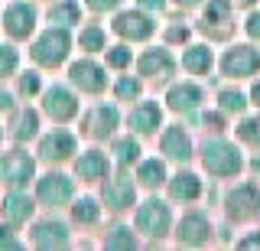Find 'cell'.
Wrapping results in <instances>:
<instances>
[{
	"label": "cell",
	"mask_w": 260,
	"mask_h": 251,
	"mask_svg": "<svg viewBox=\"0 0 260 251\" xmlns=\"http://www.w3.org/2000/svg\"><path fill=\"white\" fill-rule=\"evenodd\" d=\"M241 248H260V235H254V238H247V241H241Z\"/></svg>",
	"instance_id": "44"
},
{
	"label": "cell",
	"mask_w": 260,
	"mask_h": 251,
	"mask_svg": "<svg viewBox=\"0 0 260 251\" xmlns=\"http://www.w3.org/2000/svg\"><path fill=\"white\" fill-rule=\"evenodd\" d=\"M81 10L78 4H72V0H62V4H55L52 10H49V20L52 23H62V26H69V23H78Z\"/></svg>",
	"instance_id": "25"
},
{
	"label": "cell",
	"mask_w": 260,
	"mask_h": 251,
	"mask_svg": "<svg viewBox=\"0 0 260 251\" xmlns=\"http://www.w3.org/2000/svg\"><path fill=\"white\" fill-rule=\"evenodd\" d=\"M241 4H254V0H241Z\"/></svg>",
	"instance_id": "49"
},
{
	"label": "cell",
	"mask_w": 260,
	"mask_h": 251,
	"mask_svg": "<svg viewBox=\"0 0 260 251\" xmlns=\"http://www.w3.org/2000/svg\"><path fill=\"white\" fill-rule=\"evenodd\" d=\"M0 248H20V241H16L7 229H0Z\"/></svg>",
	"instance_id": "40"
},
{
	"label": "cell",
	"mask_w": 260,
	"mask_h": 251,
	"mask_svg": "<svg viewBox=\"0 0 260 251\" xmlns=\"http://www.w3.org/2000/svg\"><path fill=\"white\" fill-rule=\"evenodd\" d=\"M69 55V33L65 30H49L36 39V46H32V59L39 62V66H59V62Z\"/></svg>",
	"instance_id": "2"
},
{
	"label": "cell",
	"mask_w": 260,
	"mask_h": 251,
	"mask_svg": "<svg viewBox=\"0 0 260 251\" xmlns=\"http://www.w3.org/2000/svg\"><path fill=\"white\" fill-rule=\"evenodd\" d=\"M10 104H13V98H10V95H7V92H0V111H7V108H10Z\"/></svg>",
	"instance_id": "43"
},
{
	"label": "cell",
	"mask_w": 260,
	"mask_h": 251,
	"mask_svg": "<svg viewBox=\"0 0 260 251\" xmlns=\"http://www.w3.org/2000/svg\"><path fill=\"white\" fill-rule=\"evenodd\" d=\"M176 238H179V245H202V241H208V218L205 215H199V212H192V215H185L182 222H179V232H176Z\"/></svg>",
	"instance_id": "11"
},
{
	"label": "cell",
	"mask_w": 260,
	"mask_h": 251,
	"mask_svg": "<svg viewBox=\"0 0 260 251\" xmlns=\"http://www.w3.org/2000/svg\"><path fill=\"white\" fill-rule=\"evenodd\" d=\"M182 66L189 72H208L211 69V49H208V46H192V49L185 52Z\"/></svg>",
	"instance_id": "24"
},
{
	"label": "cell",
	"mask_w": 260,
	"mask_h": 251,
	"mask_svg": "<svg viewBox=\"0 0 260 251\" xmlns=\"http://www.w3.org/2000/svg\"><path fill=\"white\" fill-rule=\"evenodd\" d=\"M108 248H134V235H130L127 229H114V235L108 241H104Z\"/></svg>",
	"instance_id": "34"
},
{
	"label": "cell",
	"mask_w": 260,
	"mask_h": 251,
	"mask_svg": "<svg viewBox=\"0 0 260 251\" xmlns=\"http://www.w3.org/2000/svg\"><path fill=\"white\" fill-rule=\"evenodd\" d=\"M231 17V4L228 0H211L205 10V26H215V23H228Z\"/></svg>",
	"instance_id": "27"
},
{
	"label": "cell",
	"mask_w": 260,
	"mask_h": 251,
	"mask_svg": "<svg viewBox=\"0 0 260 251\" xmlns=\"http://www.w3.org/2000/svg\"><path fill=\"white\" fill-rule=\"evenodd\" d=\"M81 49H88V52H98V49H104V30H98V26H88L85 33H81Z\"/></svg>",
	"instance_id": "29"
},
{
	"label": "cell",
	"mask_w": 260,
	"mask_h": 251,
	"mask_svg": "<svg viewBox=\"0 0 260 251\" xmlns=\"http://www.w3.org/2000/svg\"><path fill=\"white\" fill-rule=\"evenodd\" d=\"M36 88H39V78L32 75V72H26V75L20 78V92H23V95H32Z\"/></svg>",
	"instance_id": "38"
},
{
	"label": "cell",
	"mask_w": 260,
	"mask_h": 251,
	"mask_svg": "<svg viewBox=\"0 0 260 251\" xmlns=\"http://www.w3.org/2000/svg\"><path fill=\"white\" fill-rule=\"evenodd\" d=\"M104 202H108L111 209H127L130 202H134V186H130V180L104 183Z\"/></svg>",
	"instance_id": "17"
},
{
	"label": "cell",
	"mask_w": 260,
	"mask_h": 251,
	"mask_svg": "<svg viewBox=\"0 0 260 251\" xmlns=\"http://www.w3.org/2000/svg\"><path fill=\"white\" fill-rule=\"evenodd\" d=\"M39 202H46V206H65V202L72 199V180H65L62 173H49L39 180Z\"/></svg>",
	"instance_id": "5"
},
{
	"label": "cell",
	"mask_w": 260,
	"mask_h": 251,
	"mask_svg": "<svg viewBox=\"0 0 260 251\" xmlns=\"http://www.w3.org/2000/svg\"><path fill=\"white\" fill-rule=\"evenodd\" d=\"M189 150H192V144H189V137L182 134V127H169V131L162 134V153H166V157L189 160Z\"/></svg>",
	"instance_id": "16"
},
{
	"label": "cell",
	"mask_w": 260,
	"mask_h": 251,
	"mask_svg": "<svg viewBox=\"0 0 260 251\" xmlns=\"http://www.w3.org/2000/svg\"><path fill=\"white\" fill-rule=\"evenodd\" d=\"M13 69H16V49H10V46H0V78L10 75Z\"/></svg>",
	"instance_id": "33"
},
{
	"label": "cell",
	"mask_w": 260,
	"mask_h": 251,
	"mask_svg": "<svg viewBox=\"0 0 260 251\" xmlns=\"http://www.w3.org/2000/svg\"><path fill=\"white\" fill-rule=\"evenodd\" d=\"M114 127H117V111L114 108H98L91 115V124H88V131L94 137H108Z\"/></svg>",
	"instance_id": "23"
},
{
	"label": "cell",
	"mask_w": 260,
	"mask_h": 251,
	"mask_svg": "<svg viewBox=\"0 0 260 251\" xmlns=\"http://www.w3.org/2000/svg\"><path fill=\"white\" fill-rule=\"evenodd\" d=\"M36 111H20L16 115V124H13V137L16 141H29L32 134H36Z\"/></svg>",
	"instance_id": "26"
},
{
	"label": "cell",
	"mask_w": 260,
	"mask_h": 251,
	"mask_svg": "<svg viewBox=\"0 0 260 251\" xmlns=\"http://www.w3.org/2000/svg\"><path fill=\"white\" fill-rule=\"evenodd\" d=\"M32 176V160L26 153H4L0 157V180L10 186H23Z\"/></svg>",
	"instance_id": "7"
},
{
	"label": "cell",
	"mask_w": 260,
	"mask_h": 251,
	"mask_svg": "<svg viewBox=\"0 0 260 251\" xmlns=\"http://www.w3.org/2000/svg\"><path fill=\"white\" fill-rule=\"evenodd\" d=\"M202 163L215 176H231V173L241 170V153L224 141H208L205 150H202Z\"/></svg>",
	"instance_id": "1"
},
{
	"label": "cell",
	"mask_w": 260,
	"mask_h": 251,
	"mask_svg": "<svg viewBox=\"0 0 260 251\" xmlns=\"http://www.w3.org/2000/svg\"><path fill=\"white\" fill-rule=\"evenodd\" d=\"M130 127H134L137 134H153L159 127V108L153 101H146V104H140V108L130 115Z\"/></svg>",
	"instance_id": "18"
},
{
	"label": "cell",
	"mask_w": 260,
	"mask_h": 251,
	"mask_svg": "<svg viewBox=\"0 0 260 251\" xmlns=\"http://www.w3.org/2000/svg\"><path fill=\"white\" fill-rule=\"evenodd\" d=\"M140 4H143V7H150V10H159L162 0H140Z\"/></svg>",
	"instance_id": "45"
},
{
	"label": "cell",
	"mask_w": 260,
	"mask_h": 251,
	"mask_svg": "<svg viewBox=\"0 0 260 251\" xmlns=\"http://www.w3.org/2000/svg\"><path fill=\"white\" fill-rule=\"evenodd\" d=\"M75 170H78L81 180H104V173H108V160H104V153L91 150V153H85V157L75 163Z\"/></svg>",
	"instance_id": "20"
},
{
	"label": "cell",
	"mask_w": 260,
	"mask_h": 251,
	"mask_svg": "<svg viewBox=\"0 0 260 251\" xmlns=\"http://www.w3.org/2000/svg\"><path fill=\"white\" fill-rule=\"evenodd\" d=\"M4 215H7V222H13V225L26 222V218L32 215L29 196H23V192H10V196L4 199Z\"/></svg>",
	"instance_id": "19"
},
{
	"label": "cell",
	"mask_w": 260,
	"mask_h": 251,
	"mask_svg": "<svg viewBox=\"0 0 260 251\" xmlns=\"http://www.w3.org/2000/svg\"><path fill=\"white\" fill-rule=\"evenodd\" d=\"M238 134H241L247 144L260 147V118H247V121H244V124L238 127Z\"/></svg>",
	"instance_id": "32"
},
{
	"label": "cell",
	"mask_w": 260,
	"mask_h": 251,
	"mask_svg": "<svg viewBox=\"0 0 260 251\" xmlns=\"http://www.w3.org/2000/svg\"><path fill=\"white\" fill-rule=\"evenodd\" d=\"M137 229L143 235H150V238H159V235L169 229V209L162 206V202H156V199L143 202L140 212H137Z\"/></svg>",
	"instance_id": "3"
},
{
	"label": "cell",
	"mask_w": 260,
	"mask_h": 251,
	"mask_svg": "<svg viewBox=\"0 0 260 251\" xmlns=\"http://www.w3.org/2000/svg\"><path fill=\"white\" fill-rule=\"evenodd\" d=\"M169 192H173V199H199V192H202V183H199V176H192V173H179L173 183H169Z\"/></svg>",
	"instance_id": "22"
},
{
	"label": "cell",
	"mask_w": 260,
	"mask_h": 251,
	"mask_svg": "<svg viewBox=\"0 0 260 251\" xmlns=\"http://www.w3.org/2000/svg\"><path fill=\"white\" fill-rule=\"evenodd\" d=\"M69 153H75V137L65 134V131L49 134L46 141L39 144V157H43V160H65Z\"/></svg>",
	"instance_id": "13"
},
{
	"label": "cell",
	"mask_w": 260,
	"mask_h": 251,
	"mask_svg": "<svg viewBox=\"0 0 260 251\" xmlns=\"http://www.w3.org/2000/svg\"><path fill=\"white\" fill-rule=\"evenodd\" d=\"M221 108L224 111H244V95L241 92H221Z\"/></svg>",
	"instance_id": "35"
},
{
	"label": "cell",
	"mask_w": 260,
	"mask_h": 251,
	"mask_svg": "<svg viewBox=\"0 0 260 251\" xmlns=\"http://www.w3.org/2000/svg\"><path fill=\"white\" fill-rule=\"evenodd\" d=\"M32 245L36 248H65L69 245V232L62 222H39L32 232Z\"/></svg>",
	"instance_id": "12"
},
{
	"label": "cell",
	"mask_w": 260,
	"mask_h": 251,
	"mask_svg": "<svg viewBox=\"0 0 260 251\" xmlns=\"http://www.w3.org/2000/svg\"><path fill=\"white\" fill-rule=\"evenodd\" d=\"M117 4H120V0H88V7L98 10V13H101V10H114Z\"/></svg>",
	"instance_id": "39"
},
{
	"label": "cell",
	"mask_w": 260,
	"mask_h": 251,
	"mask_svg": "<svg viewBox=\"0 0 260 251\" xmlns=\"http://www.w3.org/2000/svg\"><path fill=\"white\" fill-rule=\"evenodd\" d=\"M199 101H202V92L195 85H176L169 92V108L173 111H192Z\"/></svg>",
	"instance_id": "21"
},
{
	"label": "cell",
	"mask_w": 260,
	"mask_h": 251,
	"mask_svg": "<svg viewBox=\"0 0 260 251\" xmlns=\"http://www.w3.org/2000/svg\"><path fill=\"white\" fill-rule=\"evenodd\" d=\"M140 75H146V78H166V75H173V55H169L166 49H150L140 59Z\"/></svg>",
	"instance_id": "15"
},
{
	"label": "cell",
	"mask_w": 260,
	"mask_h": 251,
	"mask_svg": "<svg viewBox=\"0 0 260 251\" xmlns=\"http://www.w3.org/2000/svg\"><path fill=\"white\" fill-rule=\"evenodd\" d=\"M4 26L13 39H26L32 33V26H36V13H32V7H26V4H13L10 10L4 13Z\"/></svg>",
	"instance_id": "9"
},
{
	"label": "cell",
	"mask_w": 260,
	"mask_h": 251,
	"mask_svg": "<svg viewBox=\"0 0 260 251\" xmlns=\"http://www.w3.org/2000/svg\"><path fill=\"white\" fill-rule=\"evenodd\" d=\"M247 33L254 36V39H260V13H254V17L247 20Z\"/></svg>",
	"instance_id": "41"
},
{
	"label": "cell",
	"mask_w": 260,
	"mask_h": 251,
	"mask_svg": "<svg viewBox=\"0 0 260 251\" xmlns=\"http://www.w3.org/2000/svg\"><path fill=\"white\" fill-rule=\"evenodd\" d=\"M114 30H117L124 39H146L153 33V23L143 17V13H120L114 20Z\"/></svg>",
	"instance_id": "14"
},
{
	"label": "cell",
	"mask_w": 260,
	"mask_h": 251,
	"mask_svg": "<svg viewBox=\"0 0 260 251\" xmlns=\"http://www.w3.org/2000/svg\"><path fill=\"white\" fill-rule=\"evenodd\" d=\"M72 215H75V222H94V218H98V206H94V202L91 199H78V206L75 209H72Z\"/></svg>",
	"instance_id": "31"
},
{
	"label": "cell",
	"mask_w": 260,
	"mask_h": 251,
	"mask_svg": "<svg viewBox=\"0 0 260 251\" xmlns=\"http://www.w3.org/2000/svg\"><path fill=\"white\" fill-rule=\"evenodd\" d=\"M43 108H46V115L52 118V121H69V118H75L78 101H75V95H72V92H65V88L52 85V88L46 92Z\"/></svg>",
	"instance_id": "6"
},
{
	"label": "cell",
	"mask_w": 260,
	"mask_h": 251,
	"mask_svg": "<svg viewBox=\"0 0 260 251\" xmlns=\"http://www.w3.org/2000/svg\"><path fill=\"white\" fill-rule=\"evenodd\" d=\"M254 101H257V104H260V82H257V85H254Z\"/></svg>",
	"instance_id": "47"
},
{
	"label": "cell",
	"mask_w": 260,
	"mask_h": 251,
	"mask_svg": "<svg viewBox=\"0 0 260 251\" xmlns=\"http://www.w3.org/2000/svg\"><path fill=\"white\" fill-rule=\"evenodd\" d=\"M185 36H189L185 26H173V30H169V39H173V43H179V39H185Z\"/></svg>",
	"instance_id": "42"
},
{
	"label": "cell",
	"mask_w": 260,
	"mask_h": 251,
	"mask_svg": "<svg viewBox=\"0 0 260 251\" xmlns=\"http://www.w3.org/2000/svg\"><path fill=\"white\" fill-rule=\"evenodd\" d=\"M108 62L114 69H124L127 62H130V49H124V46H117V49H111L108 52Z\"/></svg>",
	"instance_id": "37"
},
{
	"label": "cell",
	"mask_w": 260,
	"mask_h": 251,
	"mask_svg": "<svg viewBox=\"0 0 260 251\" xmlns=\"http://www.w3.org/2000/svg\"><path fill=\"white\" fill-rule=\"evenodd\" d=\"M176 4H182V7H192V4H199V0H176Z\"/></svg>",
	"instance_id": "48"
},
{
	"label": "cell",
	"mask_w": 260,
	"mask_h": 251,
	"mask_svg": "<svg viewBox=\"0 0 260 251\" xmlns=\"http://www.w3.org/2000/svg\"><path fill=\"white\" fill-rule=\"evenodd\" d=\"M72 82H75L78 88H85V92H101L104 85H108V78H104V69L101 66H94V62H75L72 66Z\"/></svg>",
	"instance_id": "10"
},
{
	"label": "cell",
	"mask_w": 260,
	"mask_h": 251,
	"mask_svg": "<svg viewBox=\"0 0 260 251\" xmlns=\"http://www.w3.org/2000/svg\"><path fill=\"white\" fill-rule=\"evenodd\" d=\"M162 180H166V170H162L159 160H146V163L140 166V183H146V186H159Z\"/></svg>",
	"instance_id": "28"
},
{
	"label": "cell",
	"mask_w": 260,
	"mask_h": 251,
	"mask_svg": "<svg viewBox=\"0 0 260 251\" xmlns=\"http://www.w3.org/2000/svg\"><path fill=\"white\" fill-rule=\"evenodd\" d=\"M260 209V192L257 186H238V189L228 196V215L231 218H250Z\"/></svg>",
	"instance_id": "8"
},
{
	"label": "cell",
	"mask_w": 260,
	"mask_h": 251,
	"mask_svg": "<svg viewBox=\"0 0 260 251\" xmlns=\"http://www.w3.org/2000/svg\"><path fill=\"white\" fill-rule=\"evenodd\" d=\"M205 124H211V127H221V118H218V115H208V118H205Z\"/></svg>",
	"instance_id": "46"
},
{
	"label": "cell",
	"mask_w": 260,
	"mask_h": 251,
	"mask_svg": "<svg viewBox=\"0 0 260 251\" xmlns=\"http://www.w3.org/2000/svg\"><path fill=\"white\" fill-rule=\"evenodd\" d=\"M114 153H117V163H134V160H137V153H140V147H137V141L124 137V141H117Z\"/></svg>",
	"instance_id": "30"
},
{
	"label": "cell",
	"mask_w": 260,
	"mask_h": 251,
	"mask_svg": "<svg viewBox=\"0 0 260 251\" xmlns=\"http://www.w3.org/2000/svg\"><path fill=\"white\" fill-rule=\"evenodd\" d=\"M221 69L224 75H254L260 69V52L250 49V46H234L221 59Z\"/></svg>",
	"instance_id": "4"
},
{
	"label": "cell",
	"mask_w": 260,
	"mask_h": 251,
	"mask_svg": "<svg viewBox=\"0 0 260 251\" xmlns=\"http://www.w3.org/2000/svg\"><path fill=\"white\" fill-rule=\"evenodd\" d=\"M137 95H140V85H137L134 78H124V82L117 85V98H120V101H127V98H137Z\"/></svg>",
	"instance_id": "36"
}]
</instances>
